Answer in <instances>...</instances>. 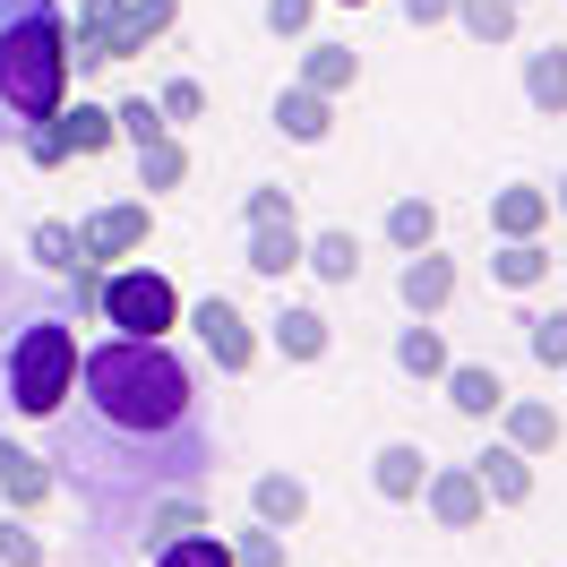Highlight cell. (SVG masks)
I'll list each match as a JSON object with an SVG mask.
<instances>
[{"mask_svg":"<svg viewBox=\"0 0 567 567\" xmlns=\"http://www.w3.org/2000/svg\"><path fill=\"white\" fill-rule=\"evenodd\" d=\"M78 404L52 413L61 447L86 491L104 498L112 482L130 491H189L207 473V422H198V379L164 336H112L78 361Z\"/></svg>","mask_w":567,"mask_h":567,"instance_id":"cell-1","label":"cell"},{"mask_svg":"<svg viewBox=\"0 0 567 567\" xmlns=\"http://www.w3.org/2000/svg\"><path fill=\"white\" fill-rule=\"evenodd\" d=\"M70 104V18L61 0H0V146Z\"/></svg>","mask_w":567,"mask_h":567,"instance_id":"cell-2","label":"cell"},{"mask_svg":"<svg viewBox=\"0 0 567 567\" xmlns=\"http://www.w3.org/2000/svg\"><path fill=\"white\" fill-rule=\"evenodd\" d=\"M78 310L70 301H35V310H18V327L0 336V388L9 404L27 413V422H52L61 404H70V379H78Z\"/></svg>","mask_w":567,"mask_h":567,"instance_id":"cell-3","label":"cell"},{"mask_svg":"<svg viewBox=\"0 0 567 567\" xmlns=\"http://www.w3.org/2000/svg\"><path fill=\"white\" fill-rule=\"evenodd\" d=\"M95 310H104L121 336H164V327L181 319V292H173V276H155V267H130V276H104Z\"/></svg>","mask_w":567,"mask_h":567,"instance_id":"cell-4","label":"cell"},{"mask_svg":"<svg viewBox=\"0 0 567 567\" xmlns=\"http://www.w3.org/2000/svg\"><path fill=\"white\" fill-rule=\"evenodd\" d=\"M18 146L35 155L43 173H52V164H70V155H104V146H112V112L104 104H61L52 121H35Z\"/></svg>","mask_w":567,"mask_h":567,"instance_id":"cell-5","label":"cell"},{"mask_svg":"<svg viewBox=\"0 0 567 567\" xmlns=\"http://www.w3.org/2000/svg\"><path fill=\"white\" fill-rule=\"evenodd\" d=\"M146 233H155V215H146V198H121V207H95L86 224H78V258H86V267H104V258H130V249H146Z\"/></svg>","mask_w":567,"mask_h":567,"instance_id":"cell-6","label":"cell"},{"mask_svg":"<svg viewBox=\"0 0 567 567\" xmlns=\"http://www.w3.org/2000/svg\"><path fill=\"white\" fill-rule=\"evenodd\" d=\"M189 327H198V344L215 353V370H233V379H241L249 361H258V336H249V319L224 301V292H207V301L189 310Z\"/></svg>","mask_w":567,"mask_h":567,"instance_id":"cell-7","label":"cell"},{"mask_svg":"<svg viewBox=\"0 0 567 567\" xmlns=\"http://www.w3.org/2000/svg\"><path fill=\"white\" fill-rule=\"evenodd\" d=\"M422 498H430V516H439V525H456V533L491 516V498H482V482H473V464H439V473L422 482Z\"/></svg>","mask_w":567,"mask_h":567,"instance_id":"cell-8","label":"cell"},{"mask_svg":"<svg viewBox=\"0 0 567 567\" xmlns=\"http://www.w3.org/2000/svg\"><path fill=\"white\" fill-rule=\"evenodd\" d=\"M112 61H121V0H78L70 70H112Z\"/></svg>","mask_w":567,"mask_h":567,"instance_id":"cell-9","label":"cell"},{"mask_svg":"<svg viewBox=\"0 0 567 567\" xmlns=\"http://www.w3.org/2000/svg\"><path fill=\"white\" fill-rule=\"evenodd\" d=\"M395 292H404V310H413V319H439V310H447V292H456V258L413 249V258H404V276H395Z\"/></svg>","mask_w":567,"mask_h":567,"instance_id":"cell-10","label":"cell"},{"mask_svg":"<svg viewBox=\"0 0 567 567\" xmlns=\"http://www.w3.org/2000/svg\"><path fill=\"white\" fill-rule=\"evenodd\" d=\"M52 491H61V473H52L43 456H27V447L0 439V498H9V507H43Z\"/></svg>","mask_w":567,"mask_h":567,"instance_id":"cell-11","label":"cell"},{"mask_svg":"<svg viewBox=\"0 0 567 567\" xmlns=\"http://www.w3.org/2000/svg\"><path fill=\"white\" fill-rule=\"evenodd\" d=\"M447 404L473 413V422H491L498 404H507V379H498L491 361H447Z\"/></svg>","mask_w":567,"mask_h":567,"instance_id":"cell-12","label":"cell"},{"mask_svg":"<svg viewBox=\"0 0 567 567\" xmlns=\"http://www.w3.org/2000/svg\"><path fill=\"white\" fill-rule=\"evenodd\" d=\"M249 276H292L301 267V224L292 215H276V224H249Z\"/></svg>","mask_w":567,"mask_h":567,"instance_id":"cell-13","label":"cell"},{"mask_svg":"<svg viewBox=\"0 0 567 567\" xmlns=\"http://www.w3.org/2000/svg\"><path fill=\"white\" fill-rule=\"evenodd\" d=\"M473 482H482V498H498V507H525L533 498V456L491 447V456H473Z\"/></svg>","mask_w":567,"mask_h":567,"instance_id":"cell-14","label":"cell"},{"mask_svg":"<svg viewBox=\"0 0 567 567\" xmlns=\"http://www.w3.org/2000/svg\"><path fill=\"white\" fill-rule=\"evenodd\" d=\"M491 224H498V241H533V233L550 224V189H533V181L498 189V198H491Z\"/></svg>","mask_w":567,"mask_h":567,"instance_id":"cell-15","label":"cell"},{"mask_svg":"<svg viewBox=\"0 0 567 567\" xmlns=\"http://www.w3.org/2000/svg\"><path fill=\"white\" fill-rule=\"evenodd\" d=\"M370 482H379V498H422L430 456L413 447V439H388V447H379V464H370Z\"/></svg>","mask_w":567,"mask_h":567,"instance_id":"cell-16","label":"cell"},{"mask_svg":"<svg viewBox=\"0 0 567 567\" xmlns=\"http://www.w3.org/2000/svg\"><path fill=\"white\" fill-rule=\"evenodd\" d=\"M353 78H361L353 43H310V52H301V86H310V95H344Z\"/></svg>","mask_w":567,"mask_h":567,"instance_id":"cell-17","label":"cell"},{"mask_svg":"<svg viewBox=\"0 0 567 567\" xmlns=\"http://www.w3.org/2000/svg\"><path fill=\"white\" fill-rule=\"evenodd\" d=\"M276 130L292 146H319L327 130H336V121H327V95H310V86H284L276 95Z\"/></svg>","mask_w":567,"mask_h":567,"instance_id":"cell-18","label":"cell"},{"mask_svg":"<svg viewBox=\"0 0 567 567\" xmlns=\"http://www.w3.org/2000/svg\"><path fill=\"white\" fill-rule=\"evenodd\" d=\"M249 507H258V525H301V516H310V491H301L292 473H258V482H249Z\"/></svg>","mask_w":567,"mask_h":567,"instance_id":"cell-19","label":"cell"},{"mask_svg":"<svg viewBox=\"0 0 567 567\" xmlns=\"http://www.w3.org/2000/svg\"><path fill=\"white\" fill-rule=\"evenodd\" d=\"M525 95H533V112H550V121L567 112V43H550V52L525 61Z\"/></svg>","mask_w":567,"mask_h":567,"instance_id":"cell-20","label":"cell"},{"mask_svg":"<svg viewBox=\"0 0 567 567\" xmlns=\"http://www.w3.org/2000/svg\"><path fill=\"white\" fill-rule=\"evenodd\" d=\"M498 413H507V447H516V456L559 447V413H550V404H498Z\"/></svg>","mask_w":567,"mask_h":567,"instance_id":"cell-21","label":"cell"},{"mask_svg":"<svg viewBox=\"0 0 567 567\" xmlns=\"http://www.w3.org/2000/svg\"><path fill=\"white\" fill-rule=\"evenodd\" d=\"M173 18H181V0H121V61H130V52H146V43L164 35Z\"/></svg>","mask_w":567,"mask_h":567,"instance_id":"cell-22","label":"cell"},{"mask_svg":"<svg viewBox=\"0 0 567 567\" xmlns=\"http://www.w3.org/2000/svg\"><path fill=\"white\" fill-rule=\"evenodd\" d=\"M542 276H550V249H542V241H507L491 258V284H507V292H533Z\"/></svg>","mask_w":567,"mask_h":567,"instance_id":"cell-23","label":"cell"},{"mask_svg":"<svg viewBox=\"0 0 567 567\" xmlns=\"http://www.w3.org/2000/svg\"><path fill=\"white\" fill-rule=\"evenodd\" d=\"M388 241L404 249V258L430 249V241H439V207H430V198H395V207H388Z\"/></svg>","mask_w":567,"mask_h":567,"instance_id":"cell-24","label":"cell"},{"mask_svg":"<svg viewBox=\"0 0 567 567\" xmlns=\"http://www.w3.org/2000/svg\"><path fill=\"white\" fill-rule=\"evenodd\" d=\"M395 361H404L413 379H447V344H439V327H430V319H413L404 336H395Z\"/></svg>","mask_w":567,"mask_h":567,"instance_id":"cell-25","label":"cell"},{"mask_svg":"<svg viewBox=\"0 0 567 567\" xmlns=\"http://www.w3.org/2000/svg\"><path fill=\"white\" fill-rule=\"evenodd\" d=\"M301 267H319L327 284H353L361 276V249H353V233H319V241H301Z\"/></svg>","mask_w":567,"mask_h":567,"instance_id":"cell-26","label":"cell"},{"mask_svg":"<svg viewBox=\"0 0 567 567\" xmlns=\"http://www.w3.org/2000/svg\"><path fill=\"white\" fill-rule=\"evenodd\" d=\"M155 567H233V542H224V533H181V542H164V550H155Z\"/></svg>","mask_w":567,"mask_h":567,"instance_id":"cell-27","label":"cell"},{"mask_svg":"<svg viewBox=\"0 0 567 567\" xmlns=\"http://www.w3.org/2000/svg\"><path fill=\"white\" fill-rule=\"evenodd\" d=\"M276 353L284 361H319L327 353V319H319V310H284V319H276Z\"/></svg>","mask_w":567,"mask_h":567,"instance_id":"cell-28","label":"cell"},{"mask_svg":"<svg viewBox=\"0 0 567 567\" xmlns=\"http://www.w3.org/2000/svg\"><path fill=\"white\" fill-rule=\"evenodd\" d=\"M447 18H464V35H473V43H507V35H516V0H456Z\"/></svg>","mask_w":567,"mask_h":567,"instance_id":"cell-29","label":"cell"},{"mask_svg":"<svg viewBox=\"0 0 567 567\" xmlns=\"http://www.w3.org/2000/svg\"><path fill=\"white\" fill-rule=\"evenodd\" d=\"M181 173H189V155H181V138H173V130L138 146V189H181Z\"/></svg>","mask_w":567,"mask_h":567,"instance_id":"cell-30","label":"cell"},{"mask_svg":"<svg viewBox=\"0 0 567 567\" xmlns=\"http://www.w3.org/2000/svg\"><path fill=\"white\" fill-rule=\"evenodd\" d=\"M27 258H35L43 276H70L78 267V224H35V233H27Z\"/></svg>","mask_w":567,"mask_h":567,"instance_id":"cell-31","label":"cell"},{"mask_svg":"<svg viewBox=\"0 0 567 567\" xmlns=\"http://www.w3.org/2000/svg\"><path fill=\"white\" fill-rule=\"evenodd\" d=\"M181 533H207L198 498H164V507H146V542H155V550H164V542H181Z\"/></svg>","mask_w":567,"mask_h":567,"instance_id":"cell-32","label":"cell"},{"mask_svg":"<svg viewBox=\"0 0 567 567\" xmlns=\"http://www.w3.org/2000/svg\"><path fill=\"white\" fill-rule=\"evenodd\" d=\"M164 130H173V121H164V112L146 104V95H130V104L112 112V138H130V146H146V138H164Z\"/></svg>","mask_w":567,"mask_h":567,"instance_id":"cell-33","label":"cell"},{"mask_svg":"<svg viewBox=\"0 0 567 567\" xmlns=\"http://www.w3.org/2000/svg\"><path fill=\"white\" fill-rule=\"evenodd\" d=\"M52 550H43L35 525H18V516H0V567H43Z\"/></svg>","mask_w":567,"mask_h":567,"instance_id":"cell-34","label":"cell"},{"mask_svg":"<svg viewBox=\"0 0 567 567\" xmlns=\"http://www.w3.org/2000/svg\"><path fill=\"white\" fill-rule=\"evenodd\" d=\"M533 361H542V370H567V310H542V319H533Z\"/></svg>","mask_w":567,"mask_h":567,"instance_id":"cell-35","label":"cell"},{"mask_svg":"<svg viewBox=\"0 0 567 567\" xmlns=\"http://www.w3.org/2000/svg\"><path fill=\"white\" fill-rule=\"evenodd\" d=\"M155 112H164V121H198V112H207V86H198V78H173V86L155 95Z\"/></svg>","mask_w":567,"mask_h":567,"instance_id":"cell-36","label":"cell"},{"mask_svg":"<svg viewBox=\"0 0 567 567\" xmlns=\"http://www.w3.org/2000/svg\"><path fill=\"white\" fill-rule=\"evenodd\" d=\"M233 567H284V542H276V525L241 533V542H233Z\"/></svg>","mask_w":567,"mask_h":567,"instance_id":"cell-37","label":"cell"},{"mask_svg":"<svg viewBox=\"0 0 567 567\" xmlns=\"http://www.w3.org/2000/svg\"><path fill=\"white\" fill-rule=\"evenodd\" d=\"M319 0H267V35H301Z\"/></svg>","mask_w":567,"mask_h":567,"instance_id":"cell-38","label":"cell"},{"mask_svg":"<svg viewBox=\"0 0 567 567\" xmlns=\"http://www.w3.org/2000/svg\"><path fill=\"white\" fill-rule=\"evenodd\" d=\"M276 215H292V189H249V224H276Z\"/></svg>","mask_w":567,"mask_h":567,"instance_id":"cell-39","label":"cell"},{"mask_svg":"<svg viewBox=\"0 0 567 567\" xmlns=\"http://www.w3.org/2000/svg\"><path fill=\"white\" fill-rule=\"evenodd\" d=\"M447 9H456V0H404V18H413V27H439Z\"/></svg>","mask_w":567,"mask_h":567,"instance_id":"cell-40","label":"cell"},{"mask_svg":"<svg viewBox=\"0 0 567 567\" xmlns=\"http://www.w3.org/2000/svg\"><path fill=\"white\" fill-rule=\"evenodd\" d=\"M550 207H559V215H567V181H559V198H550Z\"/></svg>","mask_w":567,"mask_h":567,"instance_id":"cell-41","label":"cell"},{"mask_svg":"<svg viewBox=\"0 0 567 567\" xmlns=\"http://www.w3.org/2000/svg\"><path fill=\"white\" fill-rule=\"evenodd\" d=\"M516 9H525V0H516Z\"/></svg>","mask_w":567,"mask_h":567,"instance_id":"cell-42","label":"cell"},{"mask_svg":"<svg viewBox=\"0 0 567 567\" xmlns=\"http://www.w3.org/2000/svg\"><path fill=\"white\" fill-rule=\"evenodd\" d=\"M353 9H361V0H353Z\"/></svg>","mask_w":567,"mask_h":567,"instance_id":"cell-43","label":"cell"}]
</instances>
